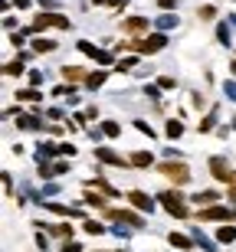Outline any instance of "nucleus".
<instances>
[{
	"label": "nucleus",
	"mask_w": 236,
	"mask_h": 252,
	"mask_svg": "<svg viewBox=\"0 0 236 252\" xmlns=\"http://www.w3.org/2000/svg\"><path fill=\"white\" fill-rule=\"evenodd\" d=\"M164 131H168V138H180V134H184V125H180V122H174V118H170V122L164 125Z\"/></svg>",
	"instance_id": "cd10ccee"
},
{
	"label": "nucleus",
	"mask_w": 236,
	"mask_h": 252,
	"mask_svg": "<svg viewBox=\"0 0 236 252\" xmlns=\"http://www.w3.org/2000/svg\"><path fill=\"white\" fill-rule=\"evenodd\" d=\"M158 7H161V10H168V13H170V10H177V0H158Z\"/></svg>",
	"instance_id": "ea45409f"
},
{
	"label": "nucleus",
	"mask_w": 236,
	"mask_h": 252,
	"mask_svg": "<svg viewBox=\"0 0 236 252\" xmlns=\"http://www.w3.org/2000/svg\"><path fill=\"white\" fill-rule=\"evenodd\" d=\"M46 27H56V30H69L72 23H69V17H59V13H39L36 20H33V27H30V33H43Z\"/></svg>",
	"instance_id": "423d86ee"
},
{
	"label": "nucleus",
	"mask_w": 236,
	"mask_h": 252,
	"mask_svg": "<svg viewBox=\"0 0 236 252\" xmlns=\"http://www.w3.org/2000/svg\"><path fill=\"white\" fill-rule=\"evenodd\" d=\"M135 128L141 131V134H148V138H154V128H151L148 122H135Z\"/></svg>",
	"instance_id": "4c0bfd02"
},
{
	"label": "nucleus",
	"mask_w": 236,
	"mask_h": 252,
	"mask_svg": "<svg viewBox=\"0 0 236 252\" xmlns=\"http://www.w3.org/2000/svg\"><path fill=\"white\" fill-rule=\"evenodd\" d=\"M82 229H85L89 236H102V233H108V226H102L99 220H85V223H82Z\"/></svg>",
	"instance_id": "4be33fe9"
},
{
	"label": "nucleus",
	"mask_w": 236,
	"mask_h": 252,
	"mask_svg": "<svg viewBox=\"0 0 236 252\" xmlns=\"http://www.w3.org/2000/svg\"><path fill=\"white\" fill-rule=\"evenodd\" d=\"M105 79H108V72H89V79H85V85H89V89H99V85H105Z\"/></svg>",
	"instance_id": "393cba45"
},
{
	"label": "nucleus",
	"mask_w": 236,
	"mask_h": 252,
	"mask_svg": "<svg viewBox=\"0 0 236 252\" xmlns=\"http://www.w3.org/2000/svg\"><path fill=\"white\" fill-rule=\"evenodd\" d=\"M36 246H39L43 252H46V233H36Z\"/></svg>",
	"instance_id": "49530a36"
},
{
	"label": "nucleus",
	"mask_w": 236,
	"mask_h": 252,
	"mask_svg": "<svg viewBox=\"0 0 236 252\" xmlns=\"http://www.w3.org/2000/svg\"><path fill=\"white\" fill-rule=\"evenodd\" d=\"M144 95H148V98H154V102H158V98H161V85H144Z\"/></svg>",
	"instance_id": "e433bc0d"
},
{
	"label": "nucleus",
	"mask_w": 236,
	"mask_h": 252,
	"mask_svg": "<svg viewBox=\"0 0 236 252\" xmlns=\"http://www.w3.org/2000/svg\"><path fill=\"white\" fill-rule=\"evenodd\" d=\"M82 115H85V122H92V118H95V115H99V112H95V105H89V108H85Z\"/></svg>",
	"instance_id": "a18cd8bd"
},
{
	"label": "nucleus",
	"mask_w": 236,
	"mask_h": 252,
	"mask_svg": "<svg viewBox=\"0 0 236 252\" xmlns=\"http://www.w3.org/2000/svg\"><path fill=\"white\" fill-rule=\"evenodd\" d=\"M63 252H66V249H63Z\"/></svg>",
	"instance_id": "5fc2aeb1"
},
{
	"label": "nucleus",
	"mask_w": 236,
	"mask_h": 252,
	"mask_svg": "<svg viewBox=\"0 0 236 252\" xmlns=\"http://www.w3.org/2000/svg\"><path fill=\"white\" fill-rule=\"evenodd\" d=\"M79 49H82L85 56H92V59H99L102 65H112V53H105V49H99V46H92L89 39H79Z\"/></svg>",
	"instance_id": "9d476101"
},
{
	"label": "nucleus",
	"mask_w": 236,
	"mask_h": 252,
	"mask_svg": "<svg viewBox=\"0 0 236 252\" xmlns=\"http://www.w3.org/2000/svg\"><path fill=\"white\" fill-rule=\"evenodd\" d=\"M53 95H59V98H66V102H69V98L76 95V85H59V89H56Z\"/></svg>",
	"instance_id": "f704fd0d"
},
{
	"label": "nucleus",
	"mask_w": 236,
	"mask_h": 252,
	"mask_svg": "<svg viewBox=\"0 0 236 252\" xmlns=\"http://www.w3.org/2000/svg\"><path fill=\"white\" fill-rule=\"evenodd\" d=\"M194 243H197L200 249H207V252H217V246L210 243V239H207V236H203V233H200V229H194Z\"/></svg>",
	"instance_id": "a878e982"
},
{
	"label": "nucleus",
	"mask_w": 236,
	"mask_h": 252,
	"mask_svg": "<svg viewBox=\"0 0 236 252\" xmlns=\"http://www.w3.org/2000/svg\"><path fill=\"white\" fill-rule=\"evenodd\" d=\"M158 174H161V177H168L174 187H180V184H187V180H190V167L184 164V160H164V164H158Z\"/></svg>",
	"instance_id": "7ed1b4c3"
},
{
	"label": "nucleus",
	"mask_w": 236,
	"mask_h": 252,
	"mask_svg": "<svg viewBox=\"0 0 236 252\" xmlns=\"http://www.w3.org/2000/svg\"><path fill=\"white\" fill-rule=\"evenodd\" d=\"M17 102H43V92H36V89H17Z\"/></svg>",
	"instance_id": "6ab92c4d"
},
{
	"label": "nucleus",
	"mask_w": 236,
	"mask_h": 252,
	"mask_svg": "<svg viewBox=\"0 0 236 252\" xmlns=\"http://www.w3.org/2000/svg\"><path fill=\"white\" fill-rule=\"evenodd\" d=\"M158 85H161V89H174V79H170V75H161Z\"/></svg>",
	"instance_id": "a19ab883"
},
{
	"label": "nucleus",
	"mask_w": 236,
	"mask_h": 252,
	"mask_svg": "<svg viewBox=\"0 0 236 252\" xmlns=\"http://www.w3.org/2000/svg\"><path fill=\"white\" fill-rule=\"evenodd\" d=\"M197 17L200 20H217V7H213V3H203V7L197 10Z\"/></svg>",
	"instance_id": "7c9ffc66"
},
{
	"label": "nucleus",
	"mask_w": 236,
	"mask_h": 252,
	"mask_svg": "<svg viewBox=\"0 0 236 252\" xmlns=\"http://www.w3.org/2000/svg\"><path fill=\"white\" fill-rule=\"evenodd\" d=\"M105 216L112 223H125V226H132V229H141L144 226V220L138 213H132V210H105Z\"/></svg>",
	"instance_id": "0eeeda50"
},
{
	"label": "nucleus",
	"mask_w": 236,
	"mask_h": 252,
	"mask_svg": "<svg viewBox=\"0 0 236 252\" xmlns=\"http://www.w3.org/2000/svg\"><path fill=\"white\" fill-rule=\"evenodd\" d=\"M99 252H108V249H99Z\"/></svg>",
	"instance_id": "864d4df0"
},
{
	"label": "nucleus",
	"mask_w": 236,
	"mask_h": 252,
	"mask_svg": "<svg viewBox=\"0 0 236 252\" xmlns=\"http://www.w3.org/2000/svg\"><path fill=\"white\" fill-rule=\"evenodd\" d=\"M20 72H23V59H13L3 65V75H20Z\"/></svg>",
	"instance_id": "2f4dec72"
},
{
	"label": "nucleus",
	"mask_w": 236,
	"mask_h": 252,
	"mask_svg": "<svg viewBox=\"0 0 236 252\" xmlns=\"http://www.w3.org/2000/svg\"><path fill=\"white\" fill-rule=\"evenodd\" d=\"M197 206H217V200H220V193L217 190H197V193L190 196Z\"/></svg>",
	"instance_id": "4468645a"
},
{
	"label": "nucleus",
	"mask_w": 236,
	"mask_h": 252,
	"mask_svg": "<svg viewBox=\"0 0 236 252\" xmlns=\"http://www.w3.org/2000/svg\"><path fill=\"white\" fill-rule=\"evenodd\" d=\"M92 184H95L99 190H102V193H108V196H118V190H115L112 184H108V180L102 177V174H95V180H92Z\"/></svg>",
	"instance_id": "b1692460"
},
{
	"label": "nucleus",
	"mask_w": 236,
	"mask_h": 252,
	"mask_svg": "<svg viewBox=\"0 0 236 252\" xmlns=\"http://www.w3.org/2000/svg\"><path fill=\"white\" fill-rule=\"evenodd\" d=\"M30 82H33V85H43V72H39V69H33V72H30Z\"/></svg>",
	"instance_id": "37998d69"
},
{
	"label": "nucleus",
	"mask_w": 236,
	"mask_h": 252,
	"mask_svg": "<svg viewBox=\"0 0 236 252\" xmlns=\"http://www.w3.org/2000/svg\"><path fill=\"white\" fill-rule=\"evenodd\" d=\"M17 128L23 131H43V122H39V115H17Z\"/></svg>",
	"instance_id": "ddd939ff"
},
{
	"label": "nucleus",
	"mask_w": 236,
	"mask_h": 252,
	"mask_svg": "<svg viewBox=\"0 0 236 252\" xmlns=\"http://www.w3.org/2000/svg\"><path fill=\"white\" fill-rule=\"evenodd\" d=\"M217 128V108L207 115V118H200V131H213Z\"/></svg>",
	"instance_id": "c85d7f7f"
},
{
	"label": "nucleus",
	"mask_w": 236,
	"mask_h": 252,
	"mask_svg": "<svg viewBox=\"0 0 236 252\" xmlns=\"http://www.w3.org/2000/svg\"><path fill=\"white\" fill-rule=\"evenodd\" d=\"M92 3H99V7H102V3H112V0H92Z\"/></svg>",
	"instance_id": "3c124183"
},
{
	"label": "nucleus",
	"mask_w": 236,
	"mask_h": 252,
	"mask_svg": "<svg viewBox=\"0 0 236 252\" xmlns=\"http://www.w3.org/2000/svg\"><path fill=\"white\" fill-rule=\"evenodd\" d=\"M168 46V36L164 33H151L144 39H132V43H118V49H135L138 56H151V53H161Z\"/></svg>",
	"instance_id": "f257e3e1"
},
{
	"label": "nucleus",
	"mask_w": 236,
	"mask_h": 252,
	"mask_svg": "<svg viewBox=\"0 0 236 252\" xmlns=\"http://www.w3.org/2000/svg\"><path fill=\"white\" fill-rule=\"evenodd\" d=\"M230 36H233V33H230V27H227V23H220V27H217V39L223 43V46H230Z\"/></svg>",
	"instance_id": "72a5a7b5"
},
{
	"label": "nucleus",
	"mask_w": 236,
	"mask_h": 252,
	"mask_svg": "<svg viewBox=\"0 0 236 252\" xmlns=\"http://www.w3.org/2000/svg\"><path fill=\"white\" fill-rule=\"evenodd\" d=\"M69 170V164H63V160H59V164H53V177H59V174H66Z\"/></svg>",
	"instance_id": "79ce46f5"
},
{
	"label": "nucleus",
	"mask_w": 236,
	"mask_h": 252,
	"mask_svg": "<svg viewBox=\"0 0 236 252\" xmlns=\"http://www.w3.org/2000/svg\"><path fill=\"white\" fill-rule=\"evenodd\" d=\"M95 160L112 164V167H128V164H132L128 158H122V154H118V151H112V148H95Z\"/></svg>",
	"instance_id": "6e6552de"
},
{
	"label": "nucleus",
	"mask_w": 236,
	"mask_h": 252,
	"mask_svg": "<svg viewBox=\"0 0 236 252\" xmlns=\"http://www.w3.org/2000/svg\"><path fill=\"white\" fill-rule=\"evenodd\" d=\"M227 200H233V203H236V187H230V190H227Z\"/></svg>",
	"instance_id": "8fccbe9b"
},
{
	"label": "nucleus",
	"mask_w": 236,
	"mask_h": 252,
	"mask_svg": "<svg viewBox=\"0 0 236 252\" xmlns=\"http://www.w3.org/2000/svg\"><path fill=\"white\" fill-rule=\"evenodd\" d=\"M168 243H170V246H177V249H184V252L194 249V239H190V236H180V233H170V236H168Z\"/></svg>",
	"instance_id": "f3484780"
},
{
	"label": "nucleus",
	"mask_w": 236,
	"mask_h": 252,
	"mask_svg": "<svg viewBox=\"0 0 236 252\" xmlns=\"http://www.w3.org/2000/svg\"><path fill=\"white\" fill-rule=\"evenodd\" d=\"M82 203L99 206V210H108V206H105V196L102 193H92V190H85V193H82Z\"/></svg>",
	"instance_id": "aec40b11"
},
{
	"label": "nucleus",
	"mask_w": 236,
	"mask_h": 252,
	"mask_svg": "<svg viewBox=\"0 0 236 252\" xmlns=\"http://www.w3.org/2000/svg\"><path fill=\"white\" fill-rule=\"evenodd\" d=\"M210 177L217 180V184L236 187V170L227 164V158H210Z\"/></svg>",
	"instance_id": "39448f33"
},
{
	"label": "nucleus",
	"mask_w": 236,
	"mask_h": 252,
	"mask_svg": "<svg viewBox=\"0 0 236 252\" xmlns=\"http://www.w3.org/2000/svg\"><path fill=\"white\" fill-rule=\"evenodd\" d=\"M63 79L72 85V82H85L89 75H85V69H79V65H63Z\"/></svg>",
	"instance_id": "2eb2a0df"
},
{
	"label": "nucleus",
	"mask_w": 236,
	"mask_h": 252,
	"mask_svg": "<svg viewBox=\"0 0 236 252\" xmlns=\"http://www.w3.org/2000/svg\"><path fill=\"white\" fill-rule=\"evenodd\" d=\"M230 72H233V75H236V63H230Z\"/></svg>",
	"instance_id": "603ef678"
},
{
	"label": "nucleus",
	"mask_w": 236,
	"mask_h": 252,
	"mask_svg": "<svg viewBox=\"0 0 236 252\" xmlns=\"http://www.w3.org/2000/svg\"><path fill=\"white\" fill-rule=\"evenodd\" d=\"M36 203L43 206V210H49V213H56V216H69V220H72V216H79V210H76V206L56 203V200H36Z\"/></svg>",
	"instance_id": "9b49d317"
},
{
	"label": "nucleus",
	"mask_w": 236,
	"mask_h": 252,
	"mask_svg": "<svg viewBox=\"0 0 236 252\" xmlns=\"http://www.w3.org/2000/svg\"><path fill=\"white\" fill-rule=\"evenodd\" d=\"M56 43L53 39H43V36H33V53H53Z\"/></svg>",
	"instance_id": "412c9836"
},
{
	"label": "nucleus",
	"mask_w": 236,
	"mask_h": 252,
	"mask_svg": "<svg viewBox=\"0 0 236 252\" xmlns=\"http://www.w3.org/2000/svg\"><path fill=\"white\" fill-rule=\"evenodd\" d=\"M197 220L200 223H233L236 220V210L233 206H203V210H200L197 213Z\"/></svg>",
	"instance_id": "20e7f679"
},
{
	"label": "nucleus",
	"mask_w": 236,
	"mask_h": 252,
	"mask_svg": "<svg viewBox=\"0 0 236 252\" xmlns=\"http://www.w3.org/2000/svg\"><path fill=\"white\" fill-rule=\"evenodd\" d=\"M217 239H220V243H236V226H220Z\"/></svg>",
	"instance_id": "5701e85b"
},
{
	"label": "nucleus",
	"mask_w": 236,
	"mask_h": 252,
	"mask_svg": "<svg viewBox=\"0 0 236 252\" xmlns=\"http://www.w3.org/2000/svg\"><path fill=\"white\" fill-rule=\"evenodd\" d=\"M102 131H105V138H118V134H122L118 122H102Z\"/></svg>",
	"instance_id": "473e14b6"
},
{
	"label": "nucleus",
	"mask_w": 236,
	"mask_h": 252,
	"mask_svg": "<svg viewBox=\"0 0 236 252\" xmlns=\"http://www.w3.org/2000/svg\"><path fill=\"white\" fill-rule=\"evenodd\" d=\"M122 30L125 33H144V30H148V17H125Z\"/></svg>",
	"instance_id": "f8f14e48"
},
{
	"label": "nucleus",
	"mask_w": 236,
	"mask_h": 252,
	"mask_svg": "<svg viewBox=\"0 0 236 252\" xmlns=\"http://www.w3.org/2000/svg\"><path fill=\"white\" fill-rule=\"evenodd\" d=\"M158 203L164 206L170 216H177V220H187V216H190V210H187V203H184V196H180L177 187H174V190H170V187L161 190V193H158Z\"/></svg>",
	"instance_id": "f03ea898"
},
{
	"label": "nucleus",
	"mask_w": 236,
	"mask_h": 252,
	"mask_svg": "<svg viewBox=\"0 0 236 252\" xmlns=\"http://www.w3.org/2000/svg\"><path fill=\"white\" fill-rule=\"evenodd\" d=\"M135 65H138V56H128V59H122V63L115 65V72H132Z\"/></svg>",
	"instance_id": "c756f323"
},
{
	"label": "nucleus",
	"mask_w": 236,
	"mask_h": 252,
	"mask_svg": "<svg viewBox=\"0 0 236 252\" xmlns=\"http://www.w3.org/2000/svg\"><path fill=\"white\" fill-rule=\"evenodd\" d=\"M223 92H227L230 102H236V82H227V85H223Z\"/></svg>",
	"instance_id": "58836bf2"
},
{
	"label": "nucleus",
	"mask_w": 236,
	"mask_h": 252,
	"mask_svg": "<svg viewBox=\"0 0 236 252\" xmlns=\"http://www.w3.org/2000/svg\"><path fill=\"white\" fill-rule=\"evenodd\" d=\"M128 160H132V167H151V164H154L151 151H135V154H132Z\"/></svg>",
	"instance_id": "dca6fc26"
},
{
	"label": "nucleus",
	"mask_w": 236,
	"mask_h": 252,
	"mask_svg": "<svg viewBox=\"0 0 236 252\" xmlns=\"http://www.w3.org/2000/svg\"><path fill=\"white\" fill-rule=\"evenodd\" d=\"M13 7H17V10H27V7H30V0H13Z\"/></svg>",
	"instance_id": "09e8293b"
},
{
	"label": "nucleus",
	"mask_w": 236,
	"mask_h": 252,
	"mask_svg": "<svg viewBox=\"0 0 236 252\" xmlns=\"http://www.w3.org/2000/svg\"><path fill=\"white\" fill-rule=\"evenodd\" d=\"M128 200H132L135 210H141V213H151V210H154V200H158V196H148L144 190H128Z\"/></svg>",
	"instance_id": "1a4fd4ad"
},
{
	"label": "nucleus",
	"mask_w": 236,
	"mask_h": 252,
	"mask_svg": "<svg viewBox=\"0 0 236 252\" xmlns=\"http://www.w3.org/2000/svg\"><path fill=\"white\" fill-rule=\"evenodd\" d=\"M46 229H49L53 236H63L66 243L72 239V226H69V223H46Z\"/></svg>",
	"instance_id": "a211bd4d"
},
{
	"label": "nucleus",
	"mask_w": 236,
	"mask_h": 252,
	"mask_svg": "<svg viewBox=\"0 0 236 252\" xmlns=\"http://www.w3.org/2000/svg\"><path fill=\"white\" fill-rule=\"evenodd\" d=\"M170 27H177V17L174 13H164V17H158V30L164 33V30H170Z\"/></svg>",
	"instance_id": "bb28decb"
},
{
	"label": "nucleus",
	"mask_w": 236,
	"mask_h": 252,
	"mask_svg": "<svg viewBox=\"0 0 236 252\" xmlns=\"http://www.w3.org/2000/svg\"><path fill=\"white\" fill-rule=\"evenodd\" d=\"M63 249H66V252H82V246H79V243H66Z\"/></svg>",
	"instance_id": "de8ad7c7"
},
{
	"label": "nucleus",
	"mask_w": 236,
	"mask_h": 252,
	"mask_svg": "<svg viewBox=\"0 0 236 252\" xmlns=\"http://www.w3.org/2000/svg\"><path fill=\"white\" fill-rule=\"evenodd\" d=\"M3 187H7V193L13 196V180H10V174H7V170H3Z\"/></svg>",
	"instance_id": "c03bdc74"
},
{
	"label": "nucleus",
	"mask_w": 236,
	"mask_h": 252,
	"mask_svg": "<svg viewBox=\"0 0 236 252\" xmlns=\"http://www.w3.org/2000/svg\"><path fill=\"white\" fill-rule=\"evenodd\" d=\"M59 158H76V148H72L69 141H63V144H59Z\"/></svg>",
	"instance_id": "c9c22d12"
}]
</instances>
